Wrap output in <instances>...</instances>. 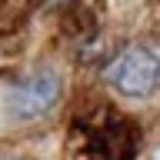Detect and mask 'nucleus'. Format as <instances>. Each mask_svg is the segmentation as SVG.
<instances>
[{
  "mask_svg": "<svg viewBox=\"0 0 160 160\" xmlns=\"http://www.w3.org/2000/svg\"><path fill=\"white\" fill-rule=\"evenodd\" d=\"M60 97V77L53 70H30L20 77L7 93V107L17 120H40L47 117Z\"/></svg>",
  "mask_w": 160,
  "mask_h": 160,
  "instance_id": "nucleus-2",
  "label": "nucleus"
},
{
  "mask_svg": "<svg viewBox=\"0 0 160 160\" xmlns=\"http://www.w3.org/2000/svg\"><path fill=\"white\" fill-rule=\"evenodd\" d=\"M107 83L123 97H150L160 87V57L143 47L123 50L107 67Z\"/></svg>",
  "mask_w": 160,
  "mask_h": 160,
  "instance_id": "nucleus-1",
  "label": "nucleus"
}]
</instances>
